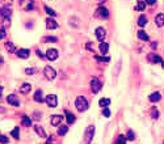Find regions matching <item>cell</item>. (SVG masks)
<instances>
[{"instance_id":"e575fe53","label":"cell","mask_w":164,"mask_h":144,"mask_svg":"<svg viewBox=\"0 0 164 144\" xmlns=\"http://www.w3.org/2000/svg\"><path fill=\"white\" fill-rule=\"evenodd\" d=\"M102 114H104V117H110V110H109V109H108V107H105L104 109V111H102Z\"/></svg>"},{"instance_id":"836d02e7","label":"cell","mask_w":164,"mask_h":144,"mask_svg":"<svg viewBox=\"0 0 164 144\" xmlns=\"http://www.w3.org/2000/svg\"><path fill=\"white\" fill-rule=\"evenodd\" d=\"M0 143H3V144H7V143H8V138H7V136H3V135H0Z\"/></svg>"},{"instance_id":"30bf717a","label":"cell","mask_w":164,"mask_h":144,"mask_svg":"<svg viewBox=\"0 0 164 144\" xmlns=\"http://www.w3.org/2000/svg\"><path fill=\"white\" fill-rule=\"evenodd\" d=\"M62 121H63V117L62 115H53L51 117V124L53 126H59L60 123H62Z\"/></svg>"},{"instance_id":"484cf974","label":"cell","mask_w":164,"mask_h":144,"mask_svg":"<svg viewBox=\"0 0 164 144\" xmlns=\"http://www.w3.org/2000/svg\"><path fill=\"white\" fill-rule=\"evenodd\" d=\"M146 24H147V17H146V16H141V17H139V18H138V25L139 26H144Z\"/></svg>"},{"instance_id":"7bdbcfd3","label":"cell","mask_w":164,"mask_h":144,"mask_svg":"<svg viewBox=\"0 0 164 144\" xmlns=\"http://www.w3.org/2000/svg\"><path fill=\"white\" fill-rule=\"evenodd\" d=\"M37 55H38V57H43V54H42V53H41V51H40V50H38V51H37Z\"/></svg>"},{"instance_id":"e0dca14e","label":"cell","mask_w":164,"mask_h":144,"mask_svg":"<svg viewBox=\"0 0 164 144\" xmlns=\"http://www.w3.org/2000/svg\"><path fill=\"white\" fill-rule=\"evenodd\" d=\"M99 14L101 17H104V18H106V17L109 16V12H108V9L105 8V7H100L99 8Z\"/></svg>"},{"instance_id":"603a6c76","label":"cell","mask_w":164,"mask_h":144,"mask_svg":"<svg viewBox=\"0 0 164 144\" xmlns=\"http://www.w3.org/2000/svg\"><path fill=\"white\" fill-rule=\"evenodd\" d=\"M160 98H161V96L159 93H152L150 96V101L151 102H158V101H160Z\"/></svg>"},{"instance_id":"9a60e30c","label":"cell","mask_w":164,"mask_h":144,"mask_svg":"<svg viewBox=\"0 0 164 144\" xmlns=\"http://www.w3.org/2000/svg\"><path fill=\"white\" fill-rule=\"evenodd\" d=\"M147 59H148V62H151V63H159V62H163V60H161V58L159 57V55H154V54H150Z\"/></svg>"},{"instance_id":"4fadbf2b","label":"cell","mask_w":164,"mask_h":144,"mask_svg":"<svg viewBox=\"0 0 164 144\" xmlns=\"http://www.w3.org/2000/svg\"><path fill=\"white\" fill-rule=\"evenodd\" d=\"M32 91V85L29 84V83H24L23 85H21V88H20V92L21 93H29V92Z\"/></svg>"},{"instance_id":"8fae6325","label":"cell","mask_w":164,"mask_h":144,"mask_svg":"<svg viewBox=\"0 0 164 144\" xmlns=\"http://www.w3.org/2000/svg\"><path fill=\"white\" fill-rule=\"evenodd\" d=\"M46 26H47V29H57L58 23L54 20V18H47V20H46Z\"/></svg>"},{"instance_id":"ba28073f","label":"cell","mask_w":164,"mask_h":144,"mask_svg":"<svg viewBox=\"0 0 164 144\" xmlns=\"http://www.w3.org/2000/svg\"><path fill=\"white\" fill-rule=\"evenodd\" d=\"M0 14H1V17H3V18L8 20L9 17H11V14H12L11 8H9V7H3V8L0 9Z\"/></svg>"},{"instance_id":"7dc6e473","label":"cell","mask_w":164,"mask_h":144,"mask_svg":"<svg viewBox=\"0 0 164 144\" xmlns=\"http://www.w3.org/2000/svg\"><path fill=\"white\" fill-rule=\"evenodd\" d=\"M161 66H163V68H164V60H163V62H161Z\"/></svg>"},{"instance_id":"1f68e13d","label":"cell","mask_w":164,"mask_h":144,"mask_svg":"<svg viewBox=\"0 0 164 144\" xmlns=\"http://www.w3.org/2000/svg\"><path fill=\"white\" fill-rule=\"evenodd\" d=\"M95 59L99 60V62H109V58H104V57H95Z\"/></svg>"},{"instance_id":"7c38bea8","label":"cell","mask_w":164,"mask_h":144,"mask_svg":"<svg viewBox=\"0 0 164 144\" xmlns=\"http://www.w3.org/2000/svg\"><path fill=\"white\" fill-rule=\"evenodd\" d=\"M96 37L99 41H104V38H105V29L104 28H97L96 29Z\"/></svg>"},{"instance_id":"2e32d148","label":"cell","mask_w":164,"mask_h":144,"mask_svg":"<svg viewBox=\"0 0 164 144\" xmlns=\"http://www.w3.org/2000/svg\"><path fill=\"white\" fill-rule=\"evenodd\" d=\"M66 119H67L68 124H72L75 122V117L72 113H70V111H66Z\"/></svg>"},{"instance_id":"8d00e7d4","label":"cell","mask_w":164,"mask_h":144,"mask_svg":"<svg viewBox=\"0 0 164 144\" xmlns=\"http://www.w3.org/2000/svg\"><path fill=\"white\" fill-rule=\"evenodd\" d=\"M57 41V38L55 37H47V38H45V42H55Z\"/></svg>"},{"instance_id":"3957f363","label":"cell","mask_w":164,"mask_h":144,"mask_svg":"<svg viewBox=\"0 0 164 144\" xmlns=\"http://www.w3.org/2000/svg\"><path fill=\"white\" fill-rule=\"evenodd\" d=\"M101 87H102V84L97 77H92V79H91V88H92V92H93L95 94L101 91Z\"/></svg>"},{"instance_id":"d4e9b609","label":"cell","mask_w":164,"mask_h":144,"mask_svg":"<svg viewBox=\"0 0 164 144\" xmlns=\"http://www.w3.org/2000/svg\"><path fill=\"white\" fill-rule=\"evenodd\" d=\"M126 140H127V138L125 135H118V138L116 140V144H126Z\"/></svg>"},{"instance_id":"5bb4252c","label":"cell","mask_w":164,"mask_h":144,"mask_svg":"<svg viewBox=\"0 0 164 144\" xmlns=\"http://www.w3.org/2000/svg\"><path fill=\"white\" fill-rule=\"evenodd\" d=\"M155 23L158 26H164V13H159L155 17Z\"/></svg>"},{"instance_id":"cb8c5ba5","label":"cell","mask_w":164,"mask_h":144,"mask_svg":"<svg viewBox=\"0 0 164 144\" xmlns=\"http://www.w3.org/2000/svg\"><path fill=\"white\" fill-rule=\"evenodd\" d=\"M34 130H36V132H37V134H40L41 138H45V136H46V132L43 131V128L41 127V126H36V127H34Z\"/></svg>"},{"instance_id":"74e56055","label":"cell","mask_w":164,"mask_h":144,"mask_svg":"<svg viewBox=\"0 0 164 144\" xmlns=\"http://www.w3.org/2000/svg\"><path fill=\"white\" fill-rule=\"evenodd\" d=\"M25 72H26L28 75H33V74H34V68H26Z\"/></svg>"},{"instance_id":"5b68a950","label":"cell","mask_w":164,"mask_h":144,"mask_svg":"<svg viewBox=\"0 0 164 144\" xmlns=\"http://www.w3.org/2000/svg\"><path fill=\"white\" fill-rule=\"evenodd\" d=\"M45 102L47 104V106L55 107V106H57V104H58V98H57L55 94H49V96L45 98Z\"/></svg>"},{"instance_id":"d6a6232c","label":"cell","mask_w":164,"mask_h":144,"mask_svg":"<svg viewBox=\"0 0 164 144\" xmlns=\"http://www.w3.org/2000/svg\"><path fill=\"white\" fill-rule=\"evenodd\" d=\"M45 9H46V12H47L50 16H55V14H57V13H55V11H53V8H49V7H46Z\"/></svg>"},{"instance_id":"60d3db41","label":"cell","mask_w":164,"mask_h":144,"mask_svg":"<svg viewBox=\"0 0 164 144\" xmlns=\"http://www.w3.org/2000/svg\"><path fill=\"white\" fill-rule=\"evenodd\" d=\"M33 117H34V119H41V113H37V111H36Z\"/></svg>"},{"instance_id":"bcb514c9","label":"cell","mask_w":164,"mask_h":144,"mask_svg":"<svg viewBox=\"0 0 164 144\" xmlns=\"http://www.w3.org/2000/svg\"><path fill=\"white\" fill-rule=\"evenodd\" d=\"M1 66H3V59L0 58V67H1Z\"/></svg>"},{"instance_id":"ac0fdd59","label":"cell","mask_w":164,"mask_h":144,"mask_svg":"<svg viewBox=\"0 0 164 144\" xmlns=\"http://www.w3.org/2000/svg\"><path fill=\"white\" fill-rule=\"evenodd\" d=\"M135 9H137V11H144V9H146V1H142V0H139L138 3H137Z\"/></svg>"},{"instance_id":"ffe728a7","label":"cell","mask_w":164,"mask_h":144,"mask_svg":"<svg viewBox=\"0 0 164 144\" xmlns=\"http://www.w3.org/2000/svg\"><path fill=\"white\" fill-rule=\"evenodd\" d=\"M99 48H100V51H101V54H105L108 51V48H109V45H108L106 42H101L99 46Z\"/></svg>"},{"instance_id":"52a82bcc","label":"cell","mask_w":164,"mask_h":144,"mask_svg":"<svg viewBox=\"0 0 164 144\" xmlns=\"http://www.w3.org/2000/svg\"><path fill=\"white\" fill-rule=\"evenodd\" d=\"M46 58H47L49 60H55L58 58V51L55 50V48H49V50L46 51Z\"/></svg>"},{"instance_id":"7402d4cb","label":"cell","mask_w":164,"mask_h":144,"mask_svg":"<svg viewBox=\"0 0 164 144\" xmlns=\"http://www.w3.org/2000/svg\"><path fill=\"white\" fill-rule=\"evenodd\" d=\"M5 47H7V50H8L11 54H13L14 51H16V48H14V45H13L12 42H9V41H8V42H5Z\"/></svg>"},{"instance_id":"9c48e42d","label":"cell","mask_w":164,"mask_h":144,"mask_svg":"<svg viewBox=\"0 0 164 144\" xmlns=\"http://www.w3.org/2000/svg\"><path fill=\"white\" fill-rule=\"evenodd\" d=\"M29 55H30V51L28 48H21V50L17 51V57L21 58V59H26Z\"/></svg>"},{"instance_id":"7a4b0ae2","label":"cell","mask_w":164,"mask_h":144,"mask_svg":"<svg viewBox=\"0 0 164 144\" xmlns=\"http://www.w3.org/2000/svg\"><path fill=\"white\" fill-rule=\"evenodd\" d=\"M93 135H95V126L91 124L85 128V132H84V143L85 144H91L92 139H93Z\"/></svg>"},{"instance_id":"f6af8a7d","label":"cell","mask_w":164,"mask_h":144,"mask_svg":"<svg viewBox=\"0 0 164 144\" xmlns=\"http://www.w3.org/2000/svg\"><path fill=\"white\" fill-rule=\"evenodd\" d=\"M87 48H92V45H91V43H87Z\"/></svg>"},{"instance_id":"ab89813d","label":"cell","mask_w":164,"mask_h":144,"mask_svg":"<svg viewBox=\"0 0 164 144\" xmlns=\"http://www.w3.org/2000/svg\"><path fill=\"white\" fill-rule=\"evenodd\" d=\"M144 1H146L147 4H150V5H154V4L156 3V0H144Z\"/></svg>"},{"instance_id":"ee69618b","label":"cell","mask_w":164,"mask_h":144,"mask_svg":"<svg viewBox=\"0 0 164 144\" xmlns=\"http://www.w3.org/2000/svg\"><path fill=\"white\" fill-rule=\"evenodd\" d=\"M1 93H3V87H0V98H1Z\"/></svg>"},{"instance_id":"277c9868","label":"cell","mask_w":164,"mask_h":144,"mask_svg":"<svg viewBox=\"0 0 164 144\" xmlns=\"http://www.w3.org/2000/svg\"><path fill=\"white\" fill-rule=\"evenodd\" d=\"M43 74H45V76L47 77L49 80H54L55 77H57V72H55V70H54L53 67H50V66H46L45 70H43Z\"/></svg>"},{"instance_id":"83f0119b","label":"cell","mask_w":164,"mask_h":144,"mask_svg":"<svg viewBox=\"0 0 164 144\" xmlns=\"http://www.w3.org/2000/svg\"><path fill=\"white\" fill-rule=\"evenodd\" d=\"M138 37L141 38V40H143V41H148V35L144 33V30H139L138 31Z\"/></svg>"},{"instance_id":"6da1fadb","label":"cell","mask_w":164,"mask_h":144,"mask_svg":"<svg viewBox=\"0 0 164 144\" xmlns=\"http://www.w3.org/2000/svg\"><path fill=\"white\" fill-rule=\"evenodd\" d=\"M75 106H76V109L79 111H85L88 109V101L84 98L83 96H79V97H76V100H75Z\"/></svg>"},{"instance_id":"4dcf8cb0","label":"cell","mask_w":164,"mask_h":144,"mask_svg":"<svg viewBox=\"0 0 164 144\" xmlns=\"http://www.w3.org/2000/svg\"><path fill=\"white\" fill-rule=\"evenodd\" d=\"M127 139H129V140H134V139H135V135H134V132L133 131H129V132H127V136H126Z\"/></svg>"},{"instance_id":"b9f144b4","label":"cell","mask_w":164,"mask_h":144,"mask_svg":"<svg viewBox=\"0 0 164 144\" xmlns=\"http://www.w3.org/2000/svg\"><path fill=\"white\" fill-rule=\"evenodd\" d=\"M3 3L4 4H8V7H9L12 4V0H3Z\"/></svg>"},{"instance_id":"f35d334b","label":"cell","mask_w":164,"mask_h":144,"mask_svg":"<svg viewBox=\"0 0 164 144\" xmlns=\"http://www.w3.org/2000/svg\"><path fill=\"white\" fill-rule=\"evenodd\" d=\"M158 117H159V114H158V110H156V109H154V110H152V118H158Z\"/></svg>"},{"instance_id":"f546056e","label":"cell","mask_w":164,"mask_h":144,"mask_svg":"<svg viewBox=\"0 0 164 144\" xmlns=\"http://www.w3.org/2000/svg\"><path fill=\"white\" fill-rule=\"evenodd\" d=\"M67 131H68V127H67V126H60L59 130H58V135L62 136V135H65Z\"/></svg>"},{"instance_id":"4316f807","label":"cell","mask_w":164,"mask_h":144,"mask_svg":"<svg viewBox=\"0 0 164 144\" xmlns=\"http://www.w3.org/2000/svg\"><path fill=\"white\" fill-rule=\"evenodd\" d=\"M99 104H100V106H102V107H106L108 105L110 104V100L109 98H101L99 101Z\"/></svg>"},{"instance_id":"d590c367","label":"cell","mask_w":164,"mask_h":144,"mask_svg":"<svg viewBox=\"0 0 164 144\" xmlns=\"http://www.w3.org/2000/svg\"><path fill=\"white\" fill-rule=\"evenodd\" d=\"M5 35H7V31L4 29H0V40H3Z\"/></svg>"},{"instance_id":"44dd1931","label":"cell","mask_w":164,"mask_h":144,"mask_svg":"<svg viewBox=\"0 0 164 144\" xmlns=\"http://www.w3.org/2000/svg\"><path fill=\"white\" fill-rule=\"evenodd\" d=\"M21 123H23L24 126H25V127H29V126L32 124V119H30V118H28L26 115H24V117H23V119H21Z\"/></svg>"},{"instance_id":"8992f818","label":"cell","mask_w":164,"mask_h":144,"mask_svg":"<svg viewBox=\"0 0 164 144\" xmlns=\"http://www.w3.org/2000/svg\"><path fill=\"white\" fill-rule=\"evenodd\" d=\"M7 101H8V104H11L12 106H17V107L20 106V100L17 98L16 94H9Z\"/></svg>"},{"instance_id":"d6986e66","label":"cell","mask_w":164,"mask_h":144,"mask_svg":"<svg viewBox=\"0 0 164 144\" xmlns=\"http://www.w3.org/2000/svg\"><path fill=\"white\" fill-rule=\"evenodd\" d=\"M34 100H36V101H38V102L45 101V100H43V97H42V91H37L36 93H34Z\"/></svg>"},{"instance_id":"f1b7e54d","label":"cell","mask_w":164,"mask_h":144,"mask_svg":"<svg viewBox=\"0 0 164 144\" xmlns=\"http://www.w3.org/2000/svg\"><path fill=\"white\" fill-rule=\"evenodd\" d=\"M19 134H20V130H19V127H14L13 130H12L11 135L13 136L14 139H19V138H20V135H19Z\"/></svg>"}]
</instances>
